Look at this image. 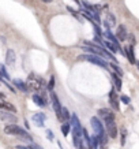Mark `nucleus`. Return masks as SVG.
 I'll return each instance as SVG.
<instances>
[{"instance_id":"nucleus-18","label":"nucleus","mask_w":139,"mask_h":149,"mask_svg":"<svg viewBox=\"0 0 139 149\" xmlns=\"http://www.w3.org/2000/svg\"><path fill=\"white\" fill-rule=\"evenodd\" d=\"M60 130H62L63 135H64V137H67L68 134H70V130H71V123H70V122H64V123H62Z\"/></svg>"},{"instance_id":"nucleus-27","label":"nucleus","mask_w":139,"mask_h":149,"mask_svg":"<svg viewBox=\"0 0 139 149\" xmlns=\"http://www.w3.org/2000/svg\"><path fill=\"white\" fill-rule=\"evenodd\" d=\"M0 98H3V100H4V98H5V94H4V93H3V92H0Z\"/></svg>"},{"instance_id":"nucleus-4","label":"nucleus","mask_w":139,"mask_h":149,"mask_svg":"<svg viewBox=\"0 0 139 149\" xmlns=\"http://www.w3.org/2000/svg\"><path fill=\"white\" fill-rule=\"evenodd\" d=\"M78 60H85V62H89L92 63V64H96V66H100L105 68V70H108L109 68V63L102 59L101 56H98V55H92V53H82V55H79L78 56Z\"/></svg>"},{"instance_id":"nucleus-6","label":"nucleus","mask_w":139,"mask_h":149,"mask_svg":"<svg viewBox=\"0 0 139 149\" xmlns=\"http://www.w3.org/2000/svg\"><path fill=\"white\" fill-rule=\"evenodd\" d=\"M0 120H1V122H7V124H12V123H16V122H18V116L12 112L0 109Z\"/></svg>"},{"instance_id":"nucleus-8","label":"nucleus","mask_w":139,"mask_h":149,"mask_svg":"<svg viewBox=\"0 0 139 149\" xmlns=\"http://www.w3.org/2000/svg\"><path fill=\"white\" fill-rule=\"evenodd\" d=\"M123 55L128 59V62L131 63V64H136L135 52H134V45H132V44H130V45H127L125 48H123Z\"/></svg>"},{"instance_id":"nucleus-14","label":"nucleus","mask_w":139,"mask_h":149,"mask_svg":"<svg viewBox=\"0 0 139 149\" xmlns=\"http://www.w3.org/2000/svg\"><path fill=\"white\" fill-rule=\"evenodd\" d=\"M31 100H33V103L36 104L37 107H40V108L46 107V101L44 100V97H42L41 94H38V93H34L31 96Z\"/></svg>"},{"instance_id":"nucleus-19","label":"nucleus","mask_w":139,"mask_h":149,"mask_svg":"<svg viewBox=\"0 0 139 149\" xmlns=\"http://www.w3.org/2000/svg\"><path fill=\"white\" fill-rule=\"evenodd\" d=\"M0 75L3 77V79H8L10 81V74H8V71H7V68H5V64H3V63H0Z\"/></svg>"},{"instance_id":"nucleus-21","label":"nucleus","mask_w":139,"mask_h":149,"mask_svg":"<svg viewBox=\"0 0 139 149\" xmlns=\"http://www.w3.org/2000/svg\"><path fill=\"white\" fill-rule=\"evenodd\" d=\"M62 113H63V118H64V122H70V119H71V113H70V111H68L66 107H63Z\"/></svg>"},{"instance_id":"nucleus-11","label":"nucleus","mask_w":139,"mask_h":149,"mask_svg":"<svg viewBox=\"0 0 139 149\" xmlns=\"http://www.w3.org/2000/svg\"><path fill=\"white\" fill-rule=\"evenodd\" d=\"M119 41H125L128 38V31H127V27L124 25H119L117 26V34H116Z\"/></svg>"},{"instance_id":"nucleus-9","label":"nucleus","mask_w":139,"mask_h":149,"mask_svg":"<svg viewBox=\"0 0 139 149\" xmlns=\"http://www.w3.org/2000/svg\"><path fill=\"white\" fill-rule=\"evenodd\" d=\"M31 120H33V123L36 124L37 127H44L46 120V115L44 112H36L31 116Z\"/></svg>"},{"instance_id":"nucleus-7","label":"nucleus","mask_w":139,"mask_h":149,"mask_svg":"<svg viewBox=\"0 0 139 149\" xmlns=\"http://www.w3.org/2000/svg\"><path fill=\"white\" fill-rule=\"evenodd\" d=\"M119 100L120 97L117 96V90L116 89H112L111 92H109V104H111V107L113 108L115 111H120V103H119Z\"/></svg>"},{"instance_id":"nucleus-13","label":"nucleus","mask_w":139,"mask_h":149,"mask_svg":"<svg viewBox=\"0 0 139 149\" xmlns=\"http://www.w3.org/2000/svg\"><path fill=\"white\" fill-rule=\"evenodd\" d=\"M16 62V55L15 52L12 51V49H7V53H5V64L7 66H14Z\"/></svg>"},{"instance_id":"nucleus-22","label":"nucleus","mask_w":139,"mask_h":149,"mask_svg":"<svg viewBox=\"0 0 139 149\" xmlns=\"http://www.w3.org/2000/svg\"><path fill=\"white\" fill-rule=\"evenodd\" d=\"M120 101L123 104H125V105H128V104L131 103V98H130L127 94H121V96H120Z\"/></svg>"},{"instance_id":"nucleus-17","label":"nucleus","mask_w":139,"mask_h":149,"mask_svg":"<svg viewBox=\"0 0 139 149\" xmlns=\"http://www.w3.org/2000/svg\"><path fill=\"white\" fill-rule=\"evenodd\" d=\"M98 145H100L98 138H97V135L94 134V135L90 137V141H89V144H87V149H98Z\"/></svg>"},{"instance_id":"nucleus-15","label":"nucleus","mask_w":139,"mask_h":149,"mask_svg":"<svg viewBox=\"0 0 139 149\" xmlns=\"http://www.w3.org/2000/svg\"><path fill=\"white\" fill-rule=\"evenodd\" d=\"M112 79H113V85H115V89L117 90V92H120L121 90V87H123V81H121V77H119L116 72L112 71Z\"/></svg>"},{"instance_id":"nucleus-28","label":"nucleus","mask_w":139,"mask_h":149,"mask_svg":"<svg viewBox=\"0 0 139 149\" xmlns=\"http://www.w3.org/2000/svg\"><path fill=\"white\" fill-rule=\"evenodd\" d=\"M25 126H26V128L29 130V127H30V126H29V122H27V120H25Z\"/></svg>"},{"instance_id":"nucleus-16","label":"nucleus","mask_w":139,"mask_h":149,"mask_svg":"<svg viewBox=\"0 0 139 149\" xmlns=\"http://www.w3.org/2000/svg\"><path fill=\"white\" fill-rule=\"evenodd\" d=\"M109 67L113 70V72H116L119 77H123V74H124V71L121 70V67L119 66V63H116V62H111L109 63Z\"/></svg>"},{"instance_id":"nucleus-30","label":"nucleus","mask_w":139,"mask_h":149,"mask_svg":"<svg viewBox=\"0 0 139 149\" xmlns=\"http://www.w3.org/2000/svg\"><path fill=\"white\" fill-rule=\"evenodd\" d=\"M136 67L139 68V60H136Z\"/></svg>"},{"instance_id":"nucleus-29","label":"nucleus","mask_w":139,"mask_h":149,"mask_svg":"<svg viewBox=\"0 0 139 149\" xmlns=\"http://www.w3.org/2000/svg\"><path fill=\"white\" fill-rule=\"evenodd\" d=\"M42 1H45V3H51L52 0H42Z\"/></svg>"},{"instance_id":"nucleus-3","label":"nucleus","mask_w":139,"mask_h":149,"mask_svg":"<svg viewBox=\"0 0 139 149\" xmlns=\"http://www.w3.org/2000/svg\"><path fill=\"white\" fill-rule=\"evenodd\" d=\"M27 86H29V90L38 93V92H42V89L46 87V85L42 77H38L34 72H30L27 75Z\"/></svg>"},{"instance_id":"nucleus-5","label":"nucleus","mask_w":139,"mask_h":149,"mask_svg":"<svg viewBox=\"0 0 139 149\" xmlns=\"http://www.w3.org/2000/svg\"><path fill=\"white\" fill-rule=\"evenodd\" d=\"M49 98H51V103H52V108L53 111L56 113V118L59 122L64 123V118H63V113H62V109H63V105L60 104V100H59V96L56 94L55 90L49 92Z\"/></svg>"},{"instance_id":"nucleus-25","label":"nucleus","mask_w":139,"mask_h":149,"mask_svg":"<svg viewBox=\"0 0 139 149\" xmlns=\"http://www.w3.org/2000/svg\"><path fill=\"white\" fill-rule=\"evenodd\" d=\"M46 137H48L49 141H53V139H55V135H53V133H52L49 128H46Z\"/></svg>"},{"instance_id":"nucleus-1","label":"nucleus","mask_w":139,"mask_h":149,"mask_svg":"<svg viewBox=\"0 0 139 149\" xmlns=\"http://www.w3.org/2000/svg\"><path fill=\"white\" fill-rule=\"evenodd\" d=\"M90 124H92V128L94 130V134L97 135L100 145H105L108 142V141H106L108 138H106V130L104 127L101 119L98 118V116H93V118L90 119Z\"/></svg>"},{"instance_id":"nucleus-24","label":"nucleus","mask_w":139,"mask_h":149,"mask_svg":"<svg viewBox=\"0 0 139 149\" xmlns=\"http://www.w3.org/2000/svg\"><path fill=\"white\" fill-rule=\"evenodd\" d=\"M125 135H127V130H125V128H121V141H120L121 145L125 144Z\"/></svg>"},{"instance_id":"nucleus-2","label":"nucleus","mask_w":139,"mask_h":149,"mask_svg":"<svg viewBox=\"0 0 139 149\" xmlns=\"http://www.w3.org/2000/svg\"><path fill=\"white\" fill-rule=\"evenodd\" d=\"M4 133L8 134V135H18V137H21V138L26 139L27 142H33V138H31V135L27 133V130L25 128H22L21 126H18L16 123H12V124H7L4 127Z\"/></svg>"},{"instance_id":"nucleus-10","label":"nucleus","mask_w":139,"mask_h":149,"mask_svg":"<svg viewBox=\"0 0 139 149\" xmlns=\"http://www.w3.org/2000/svg\"><path fill=\"white\" fill-rule=\"evenodd\" d=\"M12 85L15 86V89H18L19 92H23V93H27L29 92V86H27V82L22 81L19 78H15L12 79Z\"/></svg>"},{"instance_id":"nucleus-12","label":"nucleus","mask_w":139,"mask_h":149,"mask_svg":"<svg viewBox=\"0 0 139 149\" xmlns=\"http://www.w3.org/2000/svg\"><path fill=\"white\" fill-rule=\"evenodd\" d=\"M0 109H3V111H8V112H12V113H16V107L14 104L8 103V101H5L3 98H0Z\"/></svg>"},{"instance_id":"nucleus-26","label":"nucleus","mask_w":139,"mask_h":149,"mask_svg":"<svg viewBox=\"0 0 139 149\" xmlns=\"http://www.w3.org/2000/svg\"><path fill=\"white\" fill-rule=\"evenodd\" d=\"M75 149H86V148H85V142H83V144H81L78 148H75Z\"/></svg>"},{"instance_id":"nucleus-20","label":"nucleus","mask_w":139,"mask_h":149,"mask_svg":"<svg viewBox=\"0 0 139 149\" xmlns=\"http://www.w3.org/2000/svg\"><path fill=\"white\" fill-rule=\"evenodd\" d=\"M53 87H55V75H51L49 81L46 83V90H48V92H52Z\"/></svg>"},{"instance_id":"nucleus-23","label":"nucleus","mask_w":139,"mask_h":149,"mask_svg":"<svg viewBox=\"0 0 139 149\" xmlns=\"http://www.w3.org/2000/svg\"><path fill=\"white\" fill-rule=\"evenodd\" d=\"M66 8H67V10H68V12H70V14H72V15H74V16H77V19H78V21H79V22H82V21H81V18H79V15H78V12H77V11H75V10H74L72 7H70V5H67Z\"/></svg>"}]
</instances>
